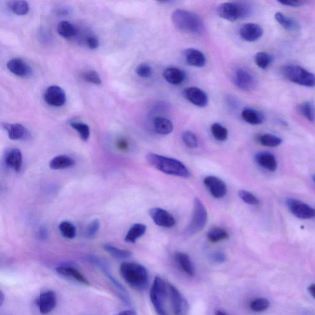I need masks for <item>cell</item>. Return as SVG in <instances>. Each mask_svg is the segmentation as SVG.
<instances>
[{"label":"cell","instance_id":"cell-1","mask_svg":"<svg viewBox=\"0 0 315 315\" xmlns=\"http://www.w3.org/2000/svg\"><path fill=\"white\" fill-rule=\"evenodd\" d=\"M146 158L149 164L165 174L182 178L191 175L186 166L174 158L153 153H148Z\"/></svg>","mask_w":315,"mask_h":315},{"label":"cell","instance_id":"cell-2","mask_svg":"<svg viewBox=\"0 0 315 315\" xmlns=\"http://www.w3.org/2000/svg\"><path fill=\"white\" fill-rule=\"evenodd\" d=\"M120 271L122 278L132 288L139 291H144L148 288V273L141 264L125 262L120 266Z\"/></svg>","mask_w":315,"mask_h":315},{"label":"cell","instance_id":"cell-3","mask_svg":"<svg viewBox=\"0 0 315 315\" xmlns=\"http://www.w3.org/2000/svg\"><path fill=\"white\" fill-rule=\"evenodd\" d=\"M171 19L175 27L180 32L186 33H199L203 30V20L193 12L176 9L173 12Z\"/></svg>","mask_w":315,"mask_h":315},{"label":"cell","instance_id":"cell-4","mask_svg":"<svg viewBox=\"0 0 315 315\" xmlns=\"http://www.w3.org/2000/svg\"><path fill=\"white\" fill-rule=\"evenodd\" d=\"M252 13V7L243 2H225L218 8V15L221 18L232 22L248 18Z\"/></svg>","mask_w":315,"mask_h":315},{"label":"cell","instance_id":"cell-5","mask_svg":"<svg viewBox=\"0 0 315 315\" xmlns=\"http://www.w3.org/2000/svg\"><path fill=\"white\" fill-rule=\"evenodd\" d=\"M284 76L289 81L306 87L315 86V75L297 65H288L282 69Z\"/></svg>","mask_w":315,"mask_h":315},{"label":"cell","instance_id":"cell-6","mask_svg":"<svg viewBox=\"0 0 315 315\" xmlns=\"http://www.w3.org/2000/svg\"><path fill=\"white\" fill-rule=\"evenodd\" d=\"M150 300L159 315H168L167 310V299L168 292V285L160 277H156L153 281L150 291Z\"/></svg>","mask_w":315,"mask_h":315},{"label":"cell","instance_id":"cell-7","mask_svg":"<svg viewBox=\"0 0 315 315\" xmlns=\"http://www.w3.org/2000/svg\"><path fill=\"white\" fill-rule=\"evenodd\" d=\"M208 211L205 205L199 198H194L191 220L186 229L187 234L194 235L203 230L208 222Z\"/></svg>","mask_w":315,"mask_h":315},{"label":"cell","instance_id":"cell-8","mask_svg":"<svg viewBox=\"0 0 315 315\" xmlns=\"http://www.w3.org/2000/svg\"><path fill=\"white\" fill-rule=\"evenodd\" d=\"M88 260L91 263L97 266V267L100 268L102 272L104 273L105 275L107 276V278L112 281L113 285H114L115 287H116L118 291H119L120 296H121V299L123 300V301L126 303V304H130L131 300H130L129 295L127 294L126 290H125L123 286L114 277V276L112 275L109 270V266H108L106 262L103 261V259H100V257L95 256H89Z\"/></svg>","mask_w":315,"mask_h":315},{"label":"cell","instance_id":"cell-9","mask_svg":"<svg viewBox=\"0 0 315 315\" xmlns=\"http://www.w3.org/2000/svg\"><path fill=\"white\" fill-rule=\"evenodd\" d=\"M286 205L291 213L300 219H311L315 218V209L299 199L288 198Z\"/></svg>","mask_w":315,"mask_h":315},{"label":"cell","instance_id":"cell-10","mask_svg":"<svg viewBox=\"0 0 315 315\" xmlns=\"http://www.w3.org/2000/svg\"><path fill=\"white\" fill-rule=\"evenodd\" d=\"M168 287L170 302L175 315H187L189 305L186 298L175 286L168 284Z\"/></svg>","mask_w":315,"mask_h":315},{"label":"cell","instance_id":"cell-11","mask_svg":"<svg viewBox=\"0 0 315 315\" xmlns=\"http://www.w3.org/2000/svg\"><path fill=\"white\" fill-rule=\"evenodd\" d=\"M234 85L240 90L251 91L256 88V80L246 70L242 68L236 69L233 74Z\"/></svg>","mask_w":315,"mask_h":315},{"label":"cell","instance_id":"cell-12","mask_svg":"<svg viewBox=\"0 0 315 315\" xmlns=\"http://www.w3.org/2000/svg\"><path fill=\"white\" fill-rule=\"evenodd\" d=\"M203 183L214 198H222L227 194V185L219 178L209 175L204 178Z\"/></svg>","mask_w":315,"mask_h":315},{"label":"cell","instance_id":"cell-13","mask_svg":"<svg viewBox=\"0 0 315 315\" xmlns=\"http://www.w3.org/2000/svg\"><path fill=\"white\" fill-rule=\"evenodd\" d=\"M151 219L156 225L163 228H172L175 224L174 217L167 210L160 208H153L149 211Z\"/></svg>","mask_w":315,"mask_h":315},{"label":"cell","instance_id":"cell-14","mask_svg":"<svg viewBox=\"0 0 315 315\" xmlns=\"http://www.w3.org/2000/svg\"><path fill=\"white\" fill-rule=\"evenodd\" d=\"M44 98L46 102L52 106L61 107L66 102V94L63 89L58 86H51L45 91Z\"/></svg>","mask_w":315,"mask_h":315},{"label":"cell","instance_id":"cell-15","mask_svg":"<svg viewBox=\"0 0 315 315\" xmlns=\"http://www.w3.org/2000/svg\"><path fill=\"white\" fill-rule=\"evenodd\" d=\"M184 97L196 106L204 108L208 104V97L201 89L197 87H189L183 91Z\"/></svg>","mask_w":315,"mask_h":315},{"label":"cell","instance_id":"cell-16","mask_svg":"<svg viewBox=\"0 0 315 315\" xmlns=\"http://www.w3.org/2000/svg\"><path fill=\"white\" fill-rule=\"evenodd\" d=\"M57 296L56 293L51 290L42 293L37 300V305L41 314L47 315L56 307Z\"/></svg>","mask_w":315,"mask_h":315},{"label":"cell","instance_id":"cell-17","mask_svg":"<svg viewBox=\"0 0 315 315\" xmlns=\"http://www.w3.org/2000/svg\"><path fill=\"white\" fill-rule=\"evenodd\" d=\"M7 68L12 73L21 78H28L33 73L32 69L27 62L20 58H13L7 63Z\"/></svg>","mask_w":315,"mask_h":315},{"label":"cell","instance_id":"cell-18","mask_svg":"<svg viewBox=\"0 0 315 315\" xmlns=\"http://www.w3.org/2000/svg\"><path fill=\"white\" fill-rule=\"evenodd\" d=\"M263 33V28L254 23L245 24L240 30V37L247 42H256L262 37Z\"/></svg>","mask_w":315,"mask_h":315},{"label":"cell","instance_id":"cell-19","mask_svg":"<svg viewBox=\"0 0 315 315\" xmlns=\"http://www.w3.org/2000/svg\"><path fill=\"white\" fill-rule=\"evenodd\" d=\"M56 272L59 275L67 278L71 279L76 282L82 284L83 285L89 286L90 285L89 281L81 274L80 271L72 266L64 265L57 267L56 269Z\"/></svg>","mask_w":315,"mask_h":315},{"label":"cell","instance_id":"cell-20","mask_svg":"<svg viewBox=\"0 0 315 315\" xmlns=\"http://www.w3.org/2000/svg\"><path fill=\"white\" fill-rule=\"evenodd\" d=\"M184 56L187 63L191 66L201 68L205 66L206 64L205 55L194 48H188L185 50Z\"/></svg>","mask_w":315,"mask_h":315},{"label":"cell","instance_id":"cell-21","mask_svg":"<svg viewBox=\"0 0 315 315\" xmlns=\"http://www.w3.org/2000/svg\"><path fill=\"white\" fill-rule=\"evenodd\" d=\"M255 160L260 167L269 171L274 172L277 170V160L272 153L267 151H261L255 155Z\"/></svg>","mask_w":315,"mask_h":315},{"label":"cell","instance_id":"cell-22","mask_svg":"<svg viewBox=\"0 0 315 315\" xmlns=\"http://www.w3.org/2000/svg\"><path fill=\"white\" fill-rule=\"evenodd\" d=\"M2 126L8 132L9 138L11 140H24L29 136L28 130L23 124L3 123Z\"/></svg>","mask_w":315,"mask_h":315},{"label":"cell","instance_id":"cell-23","mask_svg":"<svg viewBox=\"0 0 315 315\" xmlns=\"http://www.w3.org/2000/svg\"><path fill=\"white\" fill-rule=\"evenodd\" d=\"M163 76L168 83L173 85H179L186 79V73L182 69L176 67H168L163 71Z\"/></svg>","mask_w":315,"mask_h":315},{"label":"cell","instance_id":"cell-24","mask_svg":"<svg viewBox=\"0 0 315 315\" xmlns=\"http://www.w3.org/2000/svg\"><path fill=\"white\" fill-rule=\"evenodd\" d=\"M5 162L7 166L14 171H20L23 163L21 151L18 148L11 149L6 156Z\"/></svg>","mask_w":315,"mask_h":315},{"label":"cell","instance_id":"cell-25","mask_svg":"<svg viewBox=\"0 0 315 315\" xmlns=\"http://www.w3.org/2000/svg\"><path fill=\"white\" fill-rule=\"evenodd\" d=\"M242 117L245 122L251 125L261 124L265 120L262 113L251 108H246L242 110Z\"/></svg>","mask_w":315,"mask_h":315},{"label":"cell","instance_id":"cell-26","mask_svg":"<svg viewBox=\"0 0 315 315\" xmlns=\"http://www.w3.org/2000/svg\"><path fill=\"white\" fill-rule=\"evenodd\" d=\"M175 259L182 268V270L190 276H194L195 274L193 263L190 257L184 252H177L175 254Z\"/></svg>","mask_w":315,"mask_h":315},{"label":"cell","instance_id":"cell-27","mask_svg":"<svg viewBox=\"0 0 315 315\" xmlns=\"http://www.w3.org/2000/svg\"><path fill=\"white\" fill-rule=\"evenodd\" d=\"M154 129L156 133L168 135L173 131L172 122L170 120L162 117H156L153 122Z\"/></svg>","mask_w":315,"mask_h":315},{"label":"cell","instance_id":"cell-28","mask_svg":"<svg viewBox=\"0 0 315 315\" xmlns=\"http://www.w3.org/2000/svg\"><path fill=\"white\" fill-rule=\"evenodd\" d=\"M74 160L68 155H62L56 156L50 161L49 167L54 170H64L73 167Z\"/></svg>","mask_w":315,"mask_h":315},{"label":"cell","instance_id":"cell-29","mask_svg":"<svg viewBox=\"0 0 315 315\" xmlns=\"http://www.w3.org/2000/svg\"><path fill=\"white\" fill-rule=\"evenodd\" d=\"M146 232V226L143 223H135L127 232L125 241L130 243H134L139 238L143 237Z\"/></svg>","mask_w":315,"mask_h":315},{"label":"cell","instance_id":"cell-30","mask_svg":"<svg viewBox=\"0 0 315 315\" xmlns=\"http://www.w3.org/2000/svg\"><path fill=\"white\" fill-rule=\"evenodd\" d=\"M276 21L278 22L285 29L290 31L296 30L299 28V24L294 19L286 16L280 12H278L275 15Z\"/></svg>","mask_w":315,"mask_h":315},{"label":"cell","instance_id":"cell-31","mask_svg":"<svg viewBox=\"0 0 315 315\" xmlns=\"http://www.w3.org/2000/svg\"><path fill=\"white\" fill-rule=\"evenodd\" d=\"M207 238L209 242L216 243L228 239L229 238V233L223 228L215 227L208 231Z\"/></svg>","mask_w":315,"mask_h":315},{"label":"cell","instance_id":"cell-32","mask_svg":"<svg viewBox=\"0 0 315 315\" xmlns=\"http://www.w3.org/2000/svg\"><path fill=\"white\" fill-rule=\"evenodd\" d=\"M57 30L60 35L67 38L73 37L77 33L75 26L68 21H62L59 23Z\"/></svg>","mask_w":315,"mask_h":315},{"label":"cell","instance_id":"cell-33","mask_svg":"<svg viewBox=\"0 0 315 315\" xmlns=\"http://www.w3.org/2000/svg\"><path fill=\"white\" fill-rule=\"evenodd\" d=\"M211 131L213 136L216 140L220 142H224L227 140L228 130L222 124L218 123V122H215L211 125Z\"/></svg>","mask_w":315,"mask_h":315},{"label":"cell","instance_id":"cell-34","mask_svg":"<svg viewBox=\"0 0 315 315\" xmlns=\"http://www.w3.org/2000/svg\"><path fill=\"white\" fill-rule=\"evenodd\" d=\"M103 248L108 253L117 259H127L132 255L131 252L127 251V250L121 249L110 244H105L103 246Z\"/></svg>","mask_w":315,"mask_h":315},{"label":"cell","instance_id":"cell-35","mask_svg":"<svg viewBox=\"0 0 315 315\" xmlns=\"http://www.w3.org/2000/svg\"><path fill=\"white\" fill-rule=\"evenodd\" d=\"M258 141L262 145L268 147H276L281 145L282 139L273 134H265L259 137Z\"/></svg>","mask_w":315,"mask_h":315},{"label":"cell","instance_id":"cell-36","mask_svg":"<svg viewBox=\"0 0 315 315\" xmlns=\"http://www.w3.org/2000/svg\"><path fill=\"white\" fill-rule=\"evenodd\" d=\"M59 229L62 236L68 239H73L76 235V228L73 223L69 221H63L59 225Z\"/></svg>","mask_w":315,"mask_h":315},{"label":"cell","instance_id":"cell-37","mask_svg":"<svg viewBox=\"0 0 315 315\" xmlns=\"http://www.w3.org/2000/svg\"><path fill=\"white\" fill-rule=\"evenodd\" d=\"M300 114L309 121L314 122L315 120V109L312 103L306 102L301 103L298 107Z\"/></svg>","mask_w":315,"mask_h":315},{"label":"cell","instance_id":"cell-38","mask_svg":"<svg viewBox=\"0 0 315 315\" xmlns=\"http://www.w3.org/2000/svg\"><path fill=\"white\" fill-rule=\"evenodd\" d=\"M272 60V57L266 52H257L255 56V62L257 66L262 69H267Z\"/></svg>","mask_w":315,"mask_h":315},{"label":"cell","instance_id":"cell-39","mask_svg":"<svg viewBox=\"0 0 315 315\" xmlns=\"http://www.w3.org/2000/svg\"><path fill=\"white\" fill-rule=\"evenodd\" d=\"M183 142L187 147L191 149L196 148L198 146V140L196 134L189 130L183 132L182 134Z\"/></svg>","mask_w":315,"mask_h":315},{"label":"cell","instance_id":"cell-40","mask_svg":"<svg viewBox=\"0 0 315 315\" xmlns=\"http://www.w3.org/2000/svg\"><path fill=\"white\" fill-rule=\"evenodd\" d=\"M72 128L75 129L83 141H87L90 136V128L88 125L80 122H73L71 124Z\"/></svg>","mask_w":315,"mask_h":315},{"label":"cell","instance_id":"cell-41","mask_svg":"<svg viewBox=\"0 0 315 315\" xmlns=\"http://www.w3.org/2000/svg\"><path fill=\"white\" fill-rule=\"evenodd\" d=\"M11 11L17 15L24 16L28 13L29 6L27 1H15L11 4Z\"/></svg>","mask_w":315,"mask_h":315},{"label":"cell","instance_id":"cell-42","mask_svg":"<svg viewBox=\"0 0 315 315\" xmlns=\"http://www.w3.org/2000/svg\"><path fill=\"white\" fill-rule=\"evenodd\" d=\"M270 302L265 298H257L252 300L250 304V308L255 312L265 311L269 307Z\"/></svg>","mask_w":315,"mask_h":315},{"label":"cell","instance_id":"cell-43","mask_svg":"<svg viewBox=\"0 0 315 315\" xmlns=\"http://www.w3.org/2000/svg\"><path fill=\"white\" fill-rule=\"evenodd\" d=\"M239 196L245 203L249 204V205L256 206L260 203L259 199L254 194H252L250 192L245 191V190L240 191L239 192Z\"/></svg>","mask_w":315,"mask_h":315},{"label":"cell","instance_id":"cell-44","mask_svg":"<svg viewBox=\"0 0 315 315\" xmlns=\"http://www.w3.org/2000/svg\"><path fill=\"white\" fill-rule=\"evenodd\" d=\"M136 73L141 78H148L152 75L153 71L148 64H141L136 67Z\"/></svg>","mask_w":315,"mask_h":315},{"label":"cell","instance_id":"cell-45","mask_svg":"<svg viewBox=\"0 0 315 315\" xmlns=\"http://www.w3.org/2000/svg\"><path fill=\"white\" fill-rule=\"evenodd\" d=\"M84 80L88 83L99 85L102 83L101 78L97 72L95 71H89L83 74Z\"/></svg>","mask_w":315,"mask_h":315},{"label":"cell","instance_id":"cell-46","mask_svg":"<svg viewBox=\"0 0 315 315\" xmlns=\"http://www.w3.org/2000/svg\"><path fill=\"white\" fill-rule=\"evenodd\" d=\"M100 221L96 219L92 221L90 224L88 225L86 230V236L88 239H93L97 234L98 231L100 228Z\"/></svg>","mask_w":315,"mask_h":315},{"label":"cell","instance_id":"cell-47","mask_svg":"<svg viewBox=\"0 0 315 315\" xmlns=\"http://www.w3.org/2000/svg\"><path fill=\"white\" fill-rule=\"evenodd\" d=\"M211 259L216 263L222 264L227 260V256H226L224 252L216 251L211 254Z\"/></svg>","mask_w":315,"mask_h":315},{"label":"cell","instance_id":"cell-48","mask_svg":"<svg viewBox=\"0 0 315 315\" xmlns=\"http://www.w3.org/2000/svg\"><path fill=\"white\" fill-rule=\"evenodd\" d=\"M86 45L91 49H96L99 46V40L96 36H90L86 40Z\"/></svg>","mask_w":315,"mask_h":315},{"label":"cell","instance_id":"cell-49","mask_svg":"<svg viewBox=\"0 0 315 315\" xmlns=\"http://www.w3.org/2000/svg\"><path fill=\"white\" fill-rule=\"evenodd\" d=\"M279 3L285 6L291 7H300L305 4L304 1H297V0H282V1H279Z\"/></svg>","mask_w":315,"mask_h":315},{"label":"cell","instance_id":"cell-50","mask_svg":"<svg viewBox=\"0 0 315 315\" xmlns=\"http://www.w3.org/2000/svg\"><path fill=\"white\" fill-rule=\"evenodd\" d=\"M48 236V230L47 228L43 227L40 228L39 231V237L42 240H45L47 239Z\"/></svg>","mask_w":315,"mask_h":315},{"label":"cell","instance_id":"cell-51","mask_svg":"<svg viewBox=\"0 0 315 315\" xmlns=\"http://www.w3.org/2000/svg\"><path fill=\"white\" fill-rule=\"evenodd\" d=\"M115 315H137V314L133 310H127L120 312L119 314Z\"/></svg>","mask_w":315,"mask_h":315},{"label":"cell","instance_id":"cell-52","mask_svg":"<svg viewBox=\"0 0 315 315\" xmlns=\"http://www.w3.org/2000/svg\"><path fill=\"white\" fill-rule=\"evenodd\" d=\"M309 291L310 294L315 299V284H313V285L310 286Z\"/></svg>","mask_w":315,"mask_h":315},{"label":"cell","instance_id":"cell-53","mask_svg":"<svg viewBox=\"0 0 315 315\" xmlns=\"http://www.w3.org/2000/svg\"><path fill=\"white\" fill-rule=\"evenodd\" d=\"M4 300V294H3V292H1V294H0V305L3 304V301Z\"/></svg>","mask_w":315,"mask_h":315},{"label":"cell","instance_id":"cell-54","mask_svg":"<svg viewBox=\"0 0 315 315\" xmlns=\"http://www.w3.org/2000/svg\"><path fill=\"white\" fill-rule=\"evenodd\" d=\"M216 315H228L226 314V313L225 312L219 311V310H218V311L216 312Z\"/></svg>","mask_w":315,"mask_h":315},{"label":"cell","instance_id":"cell-55","mask_svg":"<svg viewBox=\"0 0 315 315\" xmlns=\"http://www.w3.org/2000/svg\"><path fill=\"white\" fill-rule=\"evenodd\" d=\"M313 180H314V181L315 182V175H314V177H313Z\"/></svg>","mask_w":315,"mask_h":315}]
</instances>
